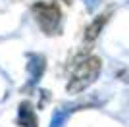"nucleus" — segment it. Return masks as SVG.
<instances>
[{
  "mask_svg": "<svg viewBox=\"0 0 129 127\" xmlns=\"http://www.w3.org/2000/svg\"><path fill=\"white\" fill-rule=\"evenodd\" d=\"M33 16L46 35H56L62 23V12L54 2H37L33 6Z\"/></svg>",
  "mask_w": 129,
  "mask_h": 127,
  "instance_id": "nucleus-1",
  "label": "nucleus"
},
{
  "mask_svg": "<svg viewBox=\"0 0 129 127\" xmlns=\"http://www.w3.org/2000/svg\"><path fill=\"white\" fill-rule=\"evenodd\" d=\"M98 71H100V60L98 58H87L79 64L71 75V81L68 85V90L70 92H79L83 90L85 87L92 83V81L96 79Z\"/></svg>",
  "mask_w": 129,
  "mask_h": 127,
  "instance_id": "nucleus-2",
  "label": "nucleus"
},
{
  "mask_svg": "<svg viewBox=\"0 0 129 127\" xmlns=\"http://www.w3.org/2000/svg\"><path fill=\"white\" fill-rule=\"evenodd\" d=\"M106 21H108V16H106V14L98 16V19L94 21V23H92L91 27H89V31H87V39H94V37H96V35H98V31L102 29V25L106 23Z\"/></svg>",
  "mask_w": 129,
  "mask_h": 127,
  "instance_id": "nucleus-3",
  "label": "nucleus"
},
{
  "mask_svg": "<svg viewBox=\"0 0 129 127\" xmlns=\"http://www.w3.org/2000/svg\"><path fill=\"white\" fill-rule=\"evenodd\" d=\"M66 2H70V0H66Z\"/></svg>",
  "mask_w": 129,
  "mask_h": 127,
  "instance_id": "nucleus-4",
  "label": "nucleus"
}]
</instances>
